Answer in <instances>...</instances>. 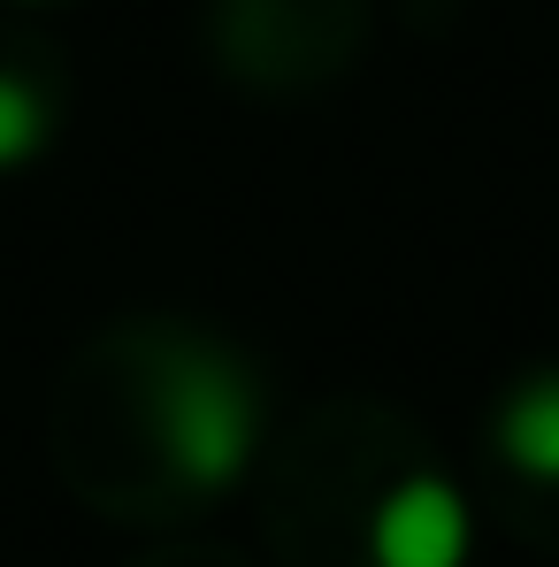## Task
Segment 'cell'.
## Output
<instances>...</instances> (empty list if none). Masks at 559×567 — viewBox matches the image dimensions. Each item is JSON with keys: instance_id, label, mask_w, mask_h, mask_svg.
I'll use <instances>...</instances> for the list:
<instances>
[{"instance_id": "4", "label": "cell", "mask_w": 559, "mask_h": 567, "mask_svg": "<svg viewBox=\"0 0 559 567\" xmlns=\"http://www.w3.org/2000/svg\"><path fill=\"white\" fill-rule=\"evenodd\" d=\"M31 146H39V100L15 78H0V162H23Z\"/></svg>"}, {"instance_id": "2", "label": "cell", "mask_w": 559, "mask_h": 567, "mask_svg": "<svg viewBox=\"0 0 559 567\" xmlns=\"http://www.w3.org/2000/svg\"><path fill=\"white\" fill-rule=\"evenodd\" d=\"M375 567H460L467 560V506L453 483L406 475L369 522Z\"/></svg>"}, {"instance_id": "1", "label": "cell", "mask_w": 559, "mask_h": 567, "mask_svg": "<svg viewBox=\"0 0 559 567\" xmlns=\"http://www.w3.org/2000/svg\"><path fill=\"white\" fill-rule=\"evenodd\" d=\"M162 445L185 483H230L253 453V391L238 369L191 353L162 377Z\"/></svg>"}, {"instance_id": "3", "label": "cell", "mask_w": 559, "mask_h": 567, "mask_svg": "<svg viewBox=\"0 0 559 567\" xmlns=\"http://www.w3.org/2000/svg\"><path fill=\"white\" fill-rule=\"evenodd\" d=\"M498 453L537 483H559V377L521 383L498 414Z\"/></svg>"}]
</instances>
